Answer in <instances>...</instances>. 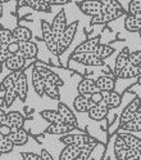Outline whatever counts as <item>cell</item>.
Instances as JSON below:
<instances>
[{
  "mask_svg": "<svg viewBox=\"0 0 141 160\" xmlns=\"http://www.w3.org/2000/svg\"><path fill=\"white\" fill-rule=\"evenodd\" d=\"M57 110L60 112V115L64 118L66 123H69V124H72L75 128H78V123H77V119H76L73 111H72V110H70L66 103H63V102L59 101L58 105H57Z\"/></svg>",
  "mask_w": 141,
  "mask_h": 160,
  "instance_id": "18",
  "label": "cell"
},
{
  "mask_svg": "<svg viewBox=\"0 0 141 160\" xmlns=\"http://www.w3.org/2000/svg\"><path fill=\"white\" fill-rule=\"evenodd\" d=\"M22 72H23V70H18V71H11V74L7 75L3 79V82L0 83V92H5L7 89L14 87L16 83L18 82V79L21 78Z\"/></svg>",
  "mask_w": 141,
  "mask_h": 160,
  "instance_id": "22",
  "label": "cell"
},
{
  "mask_svg": "<svg viewBox=\"0 0 141 160\" xmlns=\"http://www.w3.org/2000/svg\"><path fill=\"white\" fill-rule=\"evenodd\" d=\"M103 102L105 103V106L108 108H117L122 103V96L118 92H116L114 89L113 91L103 92Z\"/></svg>",
  "mask_w": 141,
  "mask_h": 160,
  "instance_id": "16",
  "label": "cell"
},
{
  "mask_svg": "<svg viewBox=\"0 0 141 160\" xmlns=\"http://www.w3.org/2000/svg\"><path fill=\"white\" fill-rule=\"evenodd\" d=\"M127 12L125 9H119V8H114V7H104L103 5V9L102 12L98 13L96 16H93L91 17V21L90 23L91 25H103V23H108L110 21H114V19L122 17V16H126Z\"/></svg>",
  "mask_w": 141,
  "mask_h": 160,
  "instance_id": "1",
  "label": "cell"
},
{
  "mask_svg": "<svg viewBox=\"0 0 141 160\" xmlns=\"http://www.w3.org/2000/svg\"><path fill=\"white\" fill-rule=\"evenodd\" d=\"M73 129H76L72 124L69 123H57V124H49L46 128V133L48 134H54V136H63L67 133H72Z\"/></svg>",
  "mask_w": 141,
  "mask_h": 160,
  "instance_id": "12",
  "label": "cell"
},
{
  "mask_svg": "<svg viewBox=\"0 0 141 160\" xmlns=\"http://www.w3.org/2000/svg\"><path fill=\"white\" fill-rule=\"evenodd\" d=\"M43 2L48 3L49 5H66L70 3V0H43Z\"/></svg>",
  "mask_w": 141,
  "mask_h": 160,
  "instance_id": "49",
  "label": "cell"
},
{
  "mask_svg": "<svg viewBox=\"0 0 141 160\" xmlns=\"http://www.w3.org/2000/svg\"><path fill=\"white\" fill-rule=\"evenodd\" d=\"M95 82H96L98 91H102V92L113 91L116 87V79L109 75H100Z\"/></svg>",
  "mask_w": 141,
  "mask_h": 160,
  "instance_id": "19",
  "label": "cell"
},
{
  "mask_svg": "<svg viewBox=\"0 0 141 160\" xmlns=\"http://www.w3.org/2000/svg\"><path fill=\"white\" fill-rule=\"evenodd\" d=\"M78 23H80L78 21H75L72 23L67 25L62 38H60L59 42H58V53H59V56L62 53H64L66 49H68V47L72 44L73 39H75V35L77 32V28H78Z\"/></svg>",
  "mask_w": 141,
  "mask_h": 160,
  "instance_id": "3",
  "label": "cell"
},
{
  "mask_svg": "<svg viewBox=\"0 0 141 160\" xmlns=\"http://www.w3.org/2000/svg\"><path fill=\"white\" fill-rule=\"evenodd\" d=\"M119 131L126 132H141V118H135L131 122L119 125Z\"/></svg>",
  "mask_w": 141,
  "mask_h": 160,
  "instance_id": "35",
  "label": "cell"
},
{
  "mask_svg": "<svg viewBox=\"0 0 141 160\" xmlns=\"http://www.w3.org/2000/svg\"><path fill=\"white\" fill-rule=\"evenodd\" d=\"M121 137L125 139V142L127 143L128 147H134L137 148L139 151H141V139L139 137H136L132 132H126V131H119L118 133Z\"/></svg>",
  "mask_w": 141,
  "mask_h": 160,
  "instance_id": "30",
  "label": "cell"
},
{
  "mask_svg": "<svg viewBox=\"0 0 141 160\" xmlns=\"http://www.w3.org/2000/svg\"><path fill=\"white\" fill-rule=\"evenodd\" d=\"M95 103H93L90 101V97L86 94H78L75 101H73V108L76 110L77 112H81V114H87V111L91 108Z\"/></svg>",
  "mask_w": 141,
  "mask_h": 160,
  "instance_id": "14",
  "label": "cell"
},
{
  "mask_svg": "<svg viewBox=\"0 0 141 160\" xmlns=\"http://www.w3.org/2000/svg\"><path fill=\"white\" fill-rule=\"evenodd\" d=\"M99 2L102 3L104 7H114V8L122 9V5H121V3L118 2V0H99Z\"/></svg>",
  "mask_w": 141,
  "mask_h": 160,
  "instance_id": "45",
  "label": "cell"
},
{
  "mask_svg": "<svg viewBox=\"0 0 141 160\" xmlns=\"http://www.w3.org/2000/svg\"><path fill=\"white\" fill-rule=\"evenodd\" d=\"M9 2H11V0H0V4H5V3H9Z\"/></svg>",
  "mask_w": 141,
  "mask_h": 160,
  "instance_id": "54",
  "label": "cell"
},
{
  "mask_svg": "<svg viewBox=\"0 0 141 160\" xmlns=\"http://www.w3.org/2000/svg\"><path fill=\"white\" fill-rule=\"evenodd\" d=\"M140 18H141V16H140Z\"/></svg>",
  "mask_w": 141,
  "mask_h": 160,
  "instance_id": "57",
  "label": "cell"
},
{
  "mask_svg": "<svg viewBox=\"0 0 141 160\" xmlns=\"http://www.w3.org/2000/svg\"><path fill=\"white\" fill-rule=\"evenodd\" d=\"M16 89L18 92V97L22 102H25L27 99V94H28V82H27V75L25 74V71L22 72L21 78L18 79V82L16 83Z\"/></svg>",
  "mask_w": 141,
  "mask_h": 160,
  "instance_id": "25",
  "label": "cell"
},
{
  "mask_svg": "<svg viewBox=\"0 0 141 160\" xmlns=\"http://www.w3.org/2000/svg\"><path fill=\"white\" fill-rule=\"evenodd\" d=\"M99 44H100V36L87 39V40H85L84 43H81V44H80V45L75 49V53H78V52L94 53V51L96 49V47H98Z\"/></svg>",
  "mask_w": 141,
  "mask_h": 160,
  "instance_id": "23",
  "label": "cell"
},
{
  "mask_svg": "<svg viewBox=\"0 0 141 160\" xmlns=\"http://www.w3.org/2000/svg\"><path fill=\"white\" fill-rule=\"evenodd\" d=\"M7 48H8V51L11 52V54L17 53V52H19V43H18V42H16V40H14V42H12V43L9 44Z\"/></svg>",
  "mask_w": 141,
  "mask_h": 160,
  "instance_id": "50",
  "label": "cell"
},
{
  "mask_svg": "<svg viewBox=\"0 0 141 160\" xmlns=\"http://www.w3.org/2000/svg\"><path fill=\"white\" fill-rule=\"evenodd\" d=\"M137 32H139V35H140V38H141V27L139 28V31H137Z\"/></svg>",
  "mask_w": 141,
  "mask_h": 160,
  "instance_id": "56",
  "label": "cell"
},
{
  "mask_svg": "<svg viewBox=\"0 0 141 160\" xmlns=\"http://www.w3.org/2000/svg\"><path fill=\"white\" fill-rule=\"evenodd\" d=\"M128 146L125 142V139L117 134L116 141H114V156L117 160H126V154H127Z\"/></svg>",
  "mask_w": 141,
  "mask_h": 160,
  "instance_id": "24",
  "label": "cell"
},
{
  "mask_svg": "<svg viewBox=\"0 0 141 160\" xmlns=\"http://www.w3.org/2000/svg\"><path fill=\"white\" fill-rule=\"evenodd\" d=\"M81 146L77 145H66V147H63V150L59 154V160H76Z\"/></svg>",
  "mask_w": 141,
  "mask_h": 160,
  "instance_id": "26",
  "label": "cell"
},
{
  "mask_svg": "<svg viewBox=\"0 0 141 160\" xmlns=\"http://www.w3.org/2000/svg\"><path fill=\"white\" fill-rule=\"evenodd\" d=\"M25 120H26L25 116L19 111H9V112H7L4 124H8L9 127H12L13 131H16L18 128H23Z\"/></svg>",
  "mask_w": 141,
  "mask_h": 160,
  "instance_id": "15",
  "label": "cell"
},
{
  "mask_svg": "<svg viewBox=\"0 0 141 160\" xmlns=\"http://www.w3.org/2000/svg\"><path fill=\"white\" fill-rule=\"evenodd\" d=\"M40 156H41V160H54L53 156H52V154H50L48 150H45V148L41 150V152H40Z\"/></svg>",
  "mask_w": 141,
  "mask_h": 160,
  "instance_id": "51",
  "label": "cell"
},
{
  "mask_svg": "<svg viewBox=\"0 0 141 160\" xmlns=\"http://www.w3.org/2000/svg\"><path fill=\"white\" fill-rule=\"evenodd\" d=\"M44 94L48 96L49 98L55 99V101H60V93H59V87L50 84V83H45V89H44Z\"/></svg>",
  "mask_w": 141,
  "mask_h": 160,
  "instance_id": "37",
  "label": "cell"
},
{
  "mask_svg": "<svg viewBox=\"0 0 141 160\" xmlns=\"http://www.w3.org/2000/svg\"><path fill=\"white\" fill-rule=\"evenodd\" d=\"M41 34H43V39L48 47V49L50 51V53H53L54 56H59L58 53V40L53 32L52 25L49 22H46L45 19H41Z\"/></svg>",
  "mask_w": 141,
  "mask_h": 160,
  "instance_id": "2",
  "label": "cell"
},
{
  "mask_svg": "<svg viewBox=\"0 0 141 160\" xmlns=\"http://www.w3.org/2000/svg\"><path fill=\"white\" fill-rule=\"evenodd\" d=\"M77 7L84 14L90 16V17L96 16L103 9V4L99 0H81V2L77 3Z\"/></svg>",
  "mask_w": 141,
  "mask_h": 160,
  "instance_id": "7",
  "label": "cell"
},
{
  "mask_svg": "<svg viewBox=\"0 0 141 160\" xmlns=\"http://www.w3.org/2000/svg\"><path fill=\"white\" fill-rule=\"evenodd\" d=\"M128 48H125L122 52H121L118 56H117V59H116V66H114V75H117L121 70L123 67H126L128 65Z\"/></svg>",
  "mask_w": 141,
  "mask_h": 160,
  "instance_id": "33",
  "label": "cell"
},
{
  "mask_svg": "<svg viewBox=\"0 0 141 160\" xmlns=\"http://www.w3.org/2000/svg\"><path fill=\"white\" fill-rule=\"evenodd\" d=\"M19 43V53H21L26 59H32L39 53V47L32 40L27 42H18Z\"/></svg>",
  "mask_w": 141,
  "mask_h": 160,
  "instance_id": "11",
  "label": "cell"
},
{
  "mask_svg": "<svg viewBox=\"0 0 141 160\" xmlns=\"http://www.w3.org/2000/svg\"><path fill=\"white\" fill-rule=\"evenodd\" d=\"M89 97H90V101H91L93 103H95V105L103 102V92L102 91H96V92L91 93Z\"/></svg>",
  "mask_w": 141,
  "mask_h": 160,
  "instance_id": "44",
  "label": "cell"
},
{
  "mask_svg": "<svg viewBox=\"0 0 141 160\" xmlns=\"http://www.w3.org/2000/svg\"><path fill=\"white\" fill-rule=\"evenodd\" d=\"M126 160H141V151L137 148L128 147L127 154H126Z\"/></svg>",
  "mask_w": 141,
  "mask_h": 160,
  "instance_id": "43",
  "label": "cell"
},
{
  "mask_svg": "<svg viewBox=\"0 0 141 160\" xmlns=\"http://www.w3.org/2000/svg\"><path fill=\"white\" fill-rule=\"evenodd\" d=\"M140 105H141L140 97H135L132 101H131V102L125 107V110L122 111V114H121V116H119V125H122V124H125V123H128V122H131L132 119H135V118H136V112H137Z\"/></svg>",
  "mask_w": 141,
  "mask_h": 160,
  "instance_id": "6",
  "label": "cell"
},
{
  "mask_svg": "<svg viewBox=\"0 0 141 160\" xmlns=\"http://www.w3.org/2000/svg\"><path fill=\"white\" fill-rule=\"evenodd\" d=\"M113 53H114V48L113 47H110L108 44H102V43H100L94 51V54L96 57H99L100 59H105V58L110 57Z\"/></svg>",
  "mask_w": 141,
  "mask_h": 160,
  "instance_id": "34",
  "label": "cell"
},
{
  "mask_svg": "<svg viewBox=\"0 0 141 160\" xmlns=\"http://www.w3.org/2000/svg\"><path fill=\"white\" fill-rule=\"evenodd\" d=\"M2 16H3V7L0 4V18H2Z\"/></svg>",
  "mask_w": 141,
  "mask_h": 160,
  "instance_id": "55",
  "label": "cell"
},
{
  "mask_svg": "<svg viewBox=\"0 0 141 160\" xmlns=\"http://www.w3.org/2000/svg\"><path fill=\"white\" fill-rule=\"evenodd\" d=\"M93 137L89 136L87 133H77V134H73V133H67V134H63L62 137L59 138V141L64 143V145H77V146H84L86 145L90 139Z\"/></svg>",
  "mask_w": 141,
  "mask_h": 160,
  "instance_id": "8",
  "label": "cell"
},
{
  "mask_svg": "<svg viewBox=\"0 0 141 160\" xmlns=\"http://www.w3.org/2000/svg\"><path fill=\"white\" fill-rule=\"evenodd\" d=\"M40 116H41L44 120L49 124H57V123H64L66 120L64 118L60 115V112L58 110H44V111L40 112Z\"/></svg>",
  "mask_w": 141,
  "mask_h": 160,
  "instance_id": "27",
  "label": "cell"
},
{
  "mask_svg": "<svg viewBox=\"0 0 141 160\" xmlns=\"http://www.w3.org/2000/svg\"><path fill=\"white\" fill-rule=\"evenodd\" d=\"M34 68L45 79V82H48L50 84H54V85H57L59 88L64 85V82L62 80V78H60L58 74H55L54 71H52V70H50L46 65H44L41 62H36Z\"/></svg>",
  "mask_w": 141,
  "mask_h": 160,
  "instance_id": "4",
  "label": "cell"
},
{
  "mask_svg": "<svg viewBox=\"0 0 141 160\" xmlns=\"http://www.w3.org/2000/svg\"><path fill=\"white\" fill-rule=\"evenodd\" d=\"M128 63L130 65H141V49L128 53Z\"/></svg>",
  "mask_w": 141,
  "mask_h": 160,
  "instance_id": "42",
  "label": "cell"
},
{
  "mask_svg": "<svg viewBox=\"0 0 141 160\" xmlns=\"http://www.w3.org/2000/svg\"><path fill=\"white\" fill-rule=\"evenodd\" d=\"M98 143H99L98 139L91 138L86 145H84L81 147V150H80V152H78L76 160H89V158L91 156V152L94 151V148L98 146Z\"/></svg>",
  "mask_w": 141,
  "mask_h": 160,
  "instance_id": "28",
  "label": "cell"
},
{
  "mask_svg": "<svg viewBox=\"0 0 141 160\" xmlns=\"http://www.w3.org/2000/svg\"><path fill=\"white\" fill-rule=\"evenodd\" d=\"M21 156L23 160H41V156L35 152H22Z\"/></svg>",
  "mask_w": 141,
  "mask_h": 160,
  "instance_id": "47",
  "label": "cell"
},
{
  "mask_svg": "<svg viewBox=\"0 0 141 160\" xmlns=\"http://www.w3.org/2000/svg\"><path fill=\"white\" fill-rule=\"evenodd\" d=\"M67 27V17H66V12L64 9H60V12L55 16V18L53 19L52 22V28H53V32L57 38V40L59 42V39L62 38L64 30Z\"/></svg>",
  "mask_w": 141,
  "mask_h": 160,
  "instance_id": "9",
  "label": "cell"
},
{
  "mask_svg": "<svg viewBox=\"0 0 141 160\" xmlns=\"http://www.w3.org/2000/svg\"><path fill=\"white\" fill-rule=\"evenodd\" d=\"M32 87H34V89H35V92H36V94L37 96H44V89H45V79L40 75L36 70L34 68L32 70Z\"/></svg>",
  "mask_w": 141,
  "mask_h": 160,
  "instance_id": "31",
  "label": "cell"
},
{
  "mask_svg": "<svg viewBox=\"0 0 141 160\" xmlns=\"http://www.w3.org/2000/svg\"><path fill=\"white\" fill-rule=\"evenodd\" d=\"M8 138L14 143V146H25L28 142V133L26 129L18 128L9 134Z\"/></svg>",
  "mask_w": 141,
  "mask_h": 160,
  "instance_id": "21",
  "label": "cell"
},
{
  "mask_svg": "<svg viewBox=\"0 0 141 160\" xmlns=\"http://www.w3.org/2000/svg\"><path fill=\"white\" fill-rule=\"evenodd\" d=\"M77 91L80 94H86V96H90L91 93L96 92L98 88H96V82L94 79H90V78H85L82 79L81 82L78 83L77 85Z\"/></svg>",
  "mask_w": 141,
  "mask_h": 160,
  "instance_id": "20",
  "label": "cell"
},
{
  "mask_svg": "<svg viewBox=\"0 0 141 160\" xmlns=\"http://www.w3.org/2000/svg\"><path fill=\"white\" fill-rule=\"evenodd\" d=\"M18 98V92L16 87H12L5 91L4 93V102H3V107H11L13 105V102Z\"/></svg>",
  "mask_w": 141,
  "mask_h": 160,
  "instance_id": "36",
  "label": "cell"
},
{
  "mask_svg": "<svg viewBox=\"0 0 141 160\" xmlns=\"http://www.w3.org/2000/svg\"><path fill=\"white\" fill-rule=\"evenodd\" d=\"M27 59L19 53H13L8 57V59L4 62L7 70H9V71H18V70H23L25 67V63H26Z\"/></svg>",
  "mask_w": 141,
  "mask_h": 160,
  "instance_id": "10",
  "label": "cell"
},
{
  "mask_svg": "<svg viewBox=\"0 0 141 160\" xmlns=\"http://www.w3.org/2000/svg\"><path fill=\"white\" fill-rule=\"evenodd\" d=\"M9 56H11V52L8 51V48L7 47H0V63H4Z\"/></svg>",
  "mask_w": 141,
  "mask_h": 160,
  "instance_id": "46",
  "label": "cell"
},
{
  "mask_svg": "<svg viewBox=\"0 0 141 160\" xmlns=\"http://www.w3.org/2000/svg\"><path fill=\"white\" fill-rule=\"evenodd\" d=\"M26 7L32 8L34 11H36V12H44V13H50V12H52V8H50L52 5H49L48 3H44V2H40V0L28 3Z\"/></svg>",
  "mask_w": 141,
  "mask_h": 160,
  "instance_id": "39",
  "label": "cell"
},
{
  "mask_svg": "<svg viewBox=\"0 0 141 160\" xmlns=\"http://www.w3.org/2000/svg\"><path fill=\"white\" fill-rule=\"evenodd\" d=\"M12 42H14L12 30L0 28V47H8Z\"/></svg>",
  "mask_w": 141,
  "mask_h": 160,
  "instance_id": "38",
  "label": "cell"
},
{
  "mask_svg": "<svg viewBox=\"0 0 141 160\" xmlns=\"http://www.w3.org/2000/svg\"><path fill=\"white\" fill-rule=\"evenodd\" d=\"M125 28L128 32H137L139 28L141 27V18L132 16V14H126L125 16Z\"/></svg>",
  "mask_w": 141,
  "mask_h": 160,
  "instance_id": "32",
  "label": "cell"
},
{
  "mask_svg": "<svg viewBox=\"0 0 141 160\" xmlns=\"http://www.w3.org/2000/svg\"><path fill=\"white\" fill-rule=\"evenodd\" d=\"M14 148V143L8 137L0 136V154H9Z\"/></svg>",
  "mask_w": 141,
  "mask_h": 160,
  "instance_id": "40",
  "label": "cell"
},
{
  "mask_svg": "<svg viewBox=\"0 0 141 160\" xmlns=\"http://www.w3.org/2000/svg\"><path fill=\"white\" fill-rule=\"evenodd\" d=\"M5 116H7V112L3 108H0V125L5 123Z\"/></svg>",
  "mask_w": 141,
  "mask_h": 160,
  "instance_id": "52",
  "label": "cell"
},
{
  "mask_svg": "<svg viewBox=\"0 0 141 160\" xmlns=\"http://www.w3.org/2000/svg\"><path fill=\"white\" fill-rule=\"evenodd\" d=\"M108 112H109V108L105 106L104 102H100V103H96L91 108L87 111V115L91 120H96V122H100L108 116Z\"/></svg>",
  "mask_w": 141,
  "mask_h": 160,
  "instance_id": "13",
  "label": "cell"
},
{
  "mask_svg": "<svg viewBox=\"0 0 141 160\" xmlns=\"http://www.w3.org/2000/svg\"><path fill=\"white\" fill-rule=\"evenodd\" d=\"M136 118H141V105H140V107H139V110H137V112H136Z\"/></svg>",
  "mask_w": 141,
  "mask_h": 160,
  "instance_id": "53",
  "label": "cell"
},
{
  "mask_svg": "<svg viewBox=\"0 0 141 160\" xmlns=\"http://www.w3.org/2000/svg\"><path fill=\"white\" fill-rule=\"evenodd\" d=\"M118 79H134L141 76V65H127L116 75Z\"/></svg>",
  "mask_w": 141,
  "mask_h": 160,
  "instance_id": "17",
  "label": "cell"
},
{
  "mask_svg": "<svg viewBox=\"0 0 141 160\" xmlns=\"http://www.w3.org/2000/svg\"><path fill=\"white\" fill-rule=\"evenodd\" d=\"M70 59L77 63H81L85 66H103L104 65V59H100L96 57L94 53H84V52H78V53H72Z\"/></svg>",
  "mask_w": 141,
  "mask_h": 160,
  "instance_id": "5",
  "label": "cell"
},
{
  "mask_svg": "<svg viewBox=\"0 0 141 160\" xmlns=\"http://www.w3.org/2000/svg\"><path fill=\"white\" fill-rule=\"evenodd\" d=\"M13 38L16 42H27L32 39V31L28 27L25 26H17L13 30Z\"/></svg>",
  "mask_w": 141,
  "mask_h": 160,
  "instance_id": "29",
  "label": "cell"
},
{
  "mask_svg": "<svg viewBox=\"0 0 141 160\" xmlns=\"http://www.w3.org/2000/svg\"><path fill=\"white\" fill-rule=\"evenodd\" d=\"M127 13L140 18V16H141V0H131L128 3Z\"/></svg>",
  "mask_w": 141,
  "mask_h": 160,
  "instance_id": "41",
  "label": "cell"
},
{
  "mask_svg": "<svg viewBox=\"0 0 141 160\" xmlns=\"http://www.w3.org/2000/svg\"><path fill=\"white\" fill-rule=\"evenodd\" d=\"M13 132L12 127H9L8 124H2L0 125V136H4V137H8Z\"/></svg>",
  "mask_w": 141,
  "mask_h": 160,
  "instance_id": "48",
  "label": "cell"
}]
</instances>
